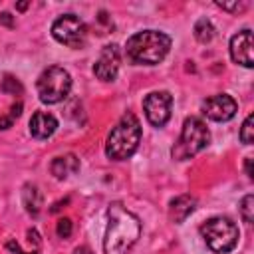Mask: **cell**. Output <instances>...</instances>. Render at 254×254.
<instances>
[{
	"label": "cell",
	"instance_id": "cell-22",
	"mask_svg": "<svg viewBox=\"0 0 254 254\" xmlns=\"http://www.w3.org/2000/svg\"><path fill=\"white\" fill-rule=\"evenodd\" d=\"M20 113H22V103L18 101V103H14V105L10 107V113H8V117L14 121V119H18V117H20Z\"/></svg>",
	"mask_w": 254,
	"mask_h": 254
},
{
	"label": "cell",
	"instance_id": "cell-16",
	"mask_svg": "<svg viewBox=\"0 0 254 254\" xmlns=\"http://www.w3.org/2000/svg\"><path fill=\"white\" fill-rule=\"evenodd\" d=\"M194 38L200 44H208L214 38V26L210 24V20H206V18L196 20V24H194Z\"/></svg>",
	"mask_w": 254,
	"mask_h": 254
},
{
	"label": "cell",
	"instance_id": "cell-20",
	"mask_svg": "<svg viewBox=\"0 0 254 254\" xmlns=\"http://www.w3.org/2000/svg\"><path fill=\"white\" fill-rule=\"evenodd\" d=\"M71 220L69 218H60L58 220V226H56V232H58V236L60 238H69V234H71Z\"/></svg>",
	"mask_w": 254,
	"mask_h": 254
},
{
	"label": "cell",
	"instance_id": "cell-13",
	"mask_svg": "<svg viewBox=\"0 0 254 254\" xmlns=\"http://www.w3.org/2000/svg\"><path fill=\"white\" fill-rule=\"evenodd\" d=\"M194 206H196L194 196H190V194H181V196H177V198L171 200L169 216H171L173 222H183V220L194 210Z\"/></svg>",
	"mask_w": 254,
	"mask_h": 254
},
{
	"label": "cell",
	"instance_id": "cell-14",
	"mask_svg": "<svg viewBox=\"0 0 254 254\" xmlns=\"http://www.w3.org/2000/svg\"><path fill=\"white\" fill-rule=\"evenodd\" d=\"M50 169H52V175L56 179H65V177H69L71 173H75L79 169V159L75 155L67 153V155H62V157H56L52 161Z\"/></svg>",
	"mask_w": 254,
	"mask_h": 254
},
{
	"label": "cell",
	"instance_id": "cell-23",
	"mask_svg": "<svg viewBox=\"0 0 254 254\" xmlns=\"http://www.w3.org/2000/svg\"><path fill=\"white\" fill-rule=\"evenodd\" d=\"M12 123H14V121H12L8 115H2V117H0V129H8V127H12Z\"/></svg>",
	"mask_w": 254,
	"mask_h": 254
},
{
	"label": "cell",
	"instance_id": "cell-2",
	"mask_svg": "<svg viewBox=\"0 0 254 254\" xmlns=\"http://www.w3.org/2000/svg\"><path fill=\"white\" fill-rule=\"evenodd\" d=\"M127 58L133 64H145L155 65L163 62V58L171 50V38L159 30H143L133 34L127 40Z\"/></svg>",
	"mask_w": 254,
	"mask_h": 254
},
{
	"label": "cell",
	"instance_id": "cell-24",
	"mask_svg": "<svg viewBox=\"0 0 254 254\" xmlns=\"http://www.w3.org/2000/svg\"><path fill=\"white\" fill-rule=\"evenodd\" d=\"M0 22L6 24V26H12V16H10L8 12H2V14H0Z\"/></svg>",
	"mask_w": 254,
	"mask_h": 254
},
{
	"label": "cell",
	"instance_id": "cell-10",
	"mask_svg": "<svg viewBox=\"0 0 254 254\" xmlns=\"http://www.w3.org/2000/svg\"><path fill=\"white\" fill-rule=\"evenodd\" d=\"M236 101L228 93H218L202 103V113L212 121H228L236 113Z\"/></svg>",
	"mask_w": 254,
	"mask_h": 254
},
{
	"label": "cell",
	"instance_id": "cell-21",
	"mask_svg": "<svg viewBox=\"0 0 254 254\" xmlns=\"http://www.w3.org/2000/svg\"><path fill=\"white\" fill-rule=\"evenodd\" d=\"M216 6H218V8H222V10H228V12H238V10H244V8H246V4H244V2H232V4L216 2Z\"/></svg>",
	"mask_w": 254,
	"mask_h": 254
},
{
	"label": "cell",
	"instance_id": "cell-25",
	"mask_svg": "<svg viewBox=\"0 0 254 254\" xmlns=\"http://www.w3.org/2000/svg\"><path fill=\"white\" fill-rule=\"evenodd\" d=\"M73 254H93V252H91L87 246H77V248L73 250Z\"/></svg>",
	"mask_w": 254,
	"mask_h": 254
},
{
	"label": "cell",
	"instance_id": "cell-27",
	"mask_svg": "<svg viewBox=\"0 0 254 254\" xmlns=\"http://www.w3.org/2000/svg\"><path fill=\"white\" fill-rule=\"evenodd\" d=\"M26 6H28L26 2H20V4H18V10H26Z\"/></svg>",
	"mask_w": 254,
	"mask_h": 254
},
{
	"label": "cell",
	"instance_id": "cell-15",
	"mask_svg": "<svg viewBox=\"0 0 254 254\" xmlns=\"http://www.w3.org/2000/svg\"><path fill=\"white\" fill-rule=\"evenodd\" d=\"M22 200H24V206L30 214H38L40 208H42V192L38 190V187L34 185H26L24 187V192H22Z\"/></svg>",
	"mask_w": 254,
	"mask_h": 254
},
{
	"label": "cell",
	"instance_id": "cell-9",
	"mask_svg": "<svg viewBox=\"0 0 254 254\" xmlns=\"http://www.w3.org/2000/svg\"><path fill=\"white\" fill-rule=\"evenodd\" d=\"M119 64H121V52L115 44H109L101 50L97 62L93 64V73L101 81H113L119 71Z\"/></svg>",
	"mask_w": 254,
	"mask_h": 254
},
{
	"label": "cell",
	"instance_id": "cell-7",
	"mask_svg": "<svg viewBox=\"0 0 254 254\" xmlns=\"http://www.w3.org/2000/svg\"><path fill=\"white\" fill-rule=\"evenodd\" d=\"M52 36L69 48H81L87 38V26L75 14H64L52 24Z\"/></svg>",
	"mask_w": 254,
	"mask_h": 254
},
{
	"label": "cell",
	"instance_id": "cell-26",
	"mask_svg": "<svg viewBox=\"0 0 254 254\" xmlns=\"http://www.w3.org/2000/svg\"><path fill=\"white\" fill-rule=\"evenodd\" d=\"M250 163H252V159H246V175H248V177H252V169H250Z\"/></svg>",
	"mask_w": 254,
	"mask_h": 254
},
{
	"label": "cell",
	"instance_id": "cell-6",
	"mask_svg": "<svg viewBox=\"0 0 254 254\" xmlns=\"http://www.w3.org/2000/svg\"><path fill=\"white\" fill-rule=\"evenodd\" d=\"M36 89L38 95L44 103L52 105V103H60L62 99L67 97L69 89H71V75L67 73V69L60 67V65H50L48 69H44L36 81Z\"/></svg>",
	"mask_w": 254,
	"mask_h": 254
},
{
	"label": "cell",
	"instance_id": "cell-8",
	"mask_svg": "<svg viewBox=\"0 0 254 254\" xmlns=\"http://www.w3.org/2000/svg\"><path fill=\"white\" fill-rule=\"evenodd\" d=\"M171 105H173V97L169 91H151L143 99L147 121L155 127H163L171 117Z\"/></svg>",
	"mask_w": 254,
	"mask_h": 254
},
{
	"label": "cell",
	"instance_id": "cell-3",
	"mask_svg": "<svg viewBox=\"0 0 254 254\" xmlns=\"http://www.w3.org/2000/svg\"><path fill=\"white\" fill-rule=\"evenodd\" d=\"M139 141H141V123L133 113H125L107 135L105 155L115 161L129 159L137 151Z\"/></svg>",
	"mask_w": 254,
	"mask_h": 254
},
{
	"label": "cell",
	"instance_id": "cell-12",
	"mask_svg": "<svg viewBox=\"0 0 254 254\" xmlns=\"http://www.w3.org/2000/svg\"><path fill=\"white\" fill-rule=\"evenodd\" d=\"M58 119L48 111H36L30 119V133L36 139H48L56 133Z\"/></svg>",
	"mask_w": 254,
	"mask_h": 254
},
{
	"label": "cell",
	"instance_id": "cell-17",
	"mask_svg": "<svg viewBox=\"0 0 254 254\" xmlns=\"http://www.w3.org/2000/svg\"><path fill=\"white\" fill-rule=\"evenodd\" d=\"M240 141H242L244 145H252V141H254V115H252V113H250V115L244 119V123H242Z\"/></svg>",
	"mask_w": 254,
	"mask_h": 254
},
{
	"label": "cell",
	"instance_id": "cell-18",
	"mask_svg": "<svg viewBox=\"0 0 254 254\" xmlns=\"http://www.w3.org/2000/svg\"><path fill=\"white\" fill-rule=\"evenodd\" d=\"M240 214H242L244 222H252L254 220V196L252 194H246L240 200Z\"/></svg>",
	"mask_w": 254,
	"mask_h": 254
},
{
	"label": "cell",
	"instance_id": "cell-19",
	"mask_svg": "<svg viewBox=\"0 0 254 254\" xmlns=\"http://www.w3.org/2000/svg\"><path fill=\"white\" fill-rule=\"evenodd\" d=\"M2 91L16 95V93H22V85H20V81L14 79L12 75H6V77L2 79Z\"/></svg>",
	"mask_w": 254,
	"mask_h": 254
},
{
	"label": "cell",
	"instance_id": "cell-4",
	"mask_svg": "<svg viewBox=\"0 0 254 254\" xmlns=\"http://www.w3.org/2000/svg\"><path fill=\"white\" fill-rule=\"evenodd\" d=\"M200 234H202L206 246L216 254L230 252L236 246L238 238H240L238 226L226 216H212L206 222H202L200 224Z\"/></svg>",
	"mask_w": 254,
	"mask_h": 254
},
{
	"label": "cell",
	"instance_id": "cell-5",
	"mask_svg": "<svg viewBox=\"0 0 254 254\" xmlns=\"http://www.w3.org/2000/svg\"><path fill=\"white\" fill-rule=\"evenodd\" d=\"M208 141H210V133H208L204 121L198 117H187L183 123L181 139L173 147V157L179 161H185V159L196 155L198 151H202L208 145Z\"/></svg>",
	"mask_w": 254,
	"mask_h": 254
},
{
	"label": "cell",
	"instance_id": "cell-1",
	"mask_svg": "<svg viewBox=\"0 0 254 254\" xmlns=\"http://www.w3.org/2000/svg\"><path fill=\"white\" fill-rule=\"evenodd\" d=\"M107 216L109 222L103 240V250L105 254H125L137 242L141 234V222L133 212H129L119 202L109 206Z\"/></svg>",
	"mask_w": 254,
	"mask_h": 254
},
{
	"label": "cell",
	"instance_id": "cell-11",
	"mask_svg": "<svg viewBox=\"0 0 254 254\" xmlns=\"http://www.w3.org/2000/svg\"><path fill=\"white\" fill-rule=\"evenodd\" d=\"M252 32L246 28L238 34L232 36L230 40V58L232 62L244 65V67H252L254 65V60H252Z\"/></svg>",
	"mask_w": 254,
	"mask_h": 254
}]
</instances>
